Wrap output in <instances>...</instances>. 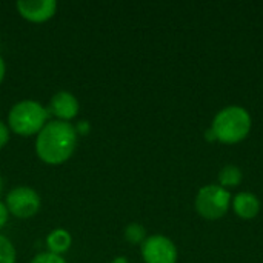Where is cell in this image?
<instances>
[{"label": "cell", "mask_w": 263, "mask_h": 263, "mask_svg": "<svg viewBox=\"0 0 263 263\" xmlns=\"http://www.w3.org/2000/svg\"><path fill=\"white\" fill-rule=\"evenodd\" d=\"M76 145V126L63 120H49L37 136L35 153L45 163L59 165L72 156Z\"/></svg>", "instance_id": "cell-1"}, {"label": "cell", "mask_w": 263, "mask_h": 263, "mask_svg": "<svg viewBox=\"0 0 263 263\" xmlns=\"http://www.w3.org/2000/svg\"><path fill=\"white\" fill-rule=\"evenodd\" d=\"M211 129L214 131L217 140L223 143H237L243 140L250 133L251 116L242 106H227L214 117Z\"/></svg>", "instance_id": "cell-2"}, {"label": "cell", "mask_w": 263, "mask_h": 263, "mask_svg": "<svg viewBox=\"0 0 263 263\" xmlns=\"http://www.w3.org/2000/svg\"><path fill=\"white\" fill-rule=\"evenodd\" d=\"M49 111L35 100H22L15 103L8 116L9 128L18 136H32L48 122Z\"/></svg>", "instance_id": "cell-3"}, {"label": "cell", "mask_w": 263, "mask_h": 263, "mask_svg": "<svg viewBox=\"0 0 263 263\" xmlns=\"http://www.w3.org/2000/svg\"><path fill=\"white\" fill-rule=\"evenodd\" d=\"M230 202L231 196L228 190L222 188L220 185H206L197 193L196 210L202 217L208 220H216L227 214Z\"/></svg>", "instance_id": "cell-4"}, {"label": "cell", "mask_w": 263, "mask_h": 263, "mask_svg": "<svg viewBox=\"0 0 263 263\" xmlns=\"http://www.w3.org/2000/svg\"><path fill=\"white\" fill-rule=\"evenodd\" d=\"M6 208L15 217L26 219L34 216L40 208L39 194L28 186H17L6 196Z\"/></svg>", "instance_id": "cell-5"}, {"label": "cell", "mask_w": 263, "mask_h": 263, "mask_svg": "<svg viewBox=\"0 0 263 263\" xmlns=\"http://www.w3.org/2000/svg\"><path fill=\"white\" fill-rule=\"evenodd\" d=\"M142 257L145 263H176V245L165 236L156 234L142 243Z\"/></svg>", "instance_id": "cell-6"}, {"label": "cell", "mask_w": 263, "mask_h": 263, "mask_svg": "<svg viewBox=\"0 0 263 263\" xmlns=\"http://www.w3.org/2000/svg\"><path fill=\"white\" fill-rule=\"evenodd\" d=\"M18 12L31 22H45L55 14V0H18Z\"/></svg>", "instance_id": "cell-7"}, {"label": "cell", "mask_w": 263, "mask_h": 263, "mask_svg": "<svg viewBox=\"0 0 263 263\" xmlns=\"http://www.w3.org/2000/svg\"><path fill=\"white\" fill-rule=\"evenodd\" d=\"M48 111L52 112L55 117H59V120L68 122L69 119L77 116L79 102H77L74 94H71L68 91H60V92L52 96Z\"/></svg>", "instance_id": "cell-8"}, {"label": "cell", "mask_w": 263, "mask_h": 263, "mask_svg": "<svg viewBox=\"0 0 263 263\" xmlns=\"http://www.w3.org/2000/svg\"><path fill=\"white\" fill-rule=\"evenodd\" d=\"M234 213L242 219H253L259 214L260 202L253 193H239L233 200Z\"/></svg>", "instance_id": "cell-9"}, {"label": "cell", "mask_w": 263, "mask_h": 263, "mask_svg": "<svg viewBox=\"0 0 263 263\" xmlns=\"http://www.w3.org/2000/svg\"><path fill=\"white\" fill-rule=\"evenodd\" d=\"M46 243H48L49 253L60 256V254H63V253H66L69 250V247L72 243V237H71V234L66 230L59 228V230H54L48 236Z\"/></svg>", "instance_id": "cell-10"}, {"label": "cell", "mask_w": 263, "mask_h": 263, "mask_svg": "<svg viewBox=\"0 0 263 263\" xmlns=\"http://www.w3.org/2000/svg\"><path fill=\"white\" fill-rule=\"evenodd\" d=\"M242 180V171L236 165H227L219 173V183L222 188H234Z\"/></svg>", "instance_id": "cell-11"}, {"label": "cell", "mask_w": 263, "mask_h": 263, "mask_svg": "<svg viewBox=\"0 0 263 263\" xmlns=\"http://www.w3.org/2000/svg\"><path fill=\"white\" fill-rule=\"evenodd\" d=\"M125 237L129 243H143L146 240V231L140 223H129L125 230Z\"/></svg>", "instance_id": "cell-12"}, {"label": "cell", "mask_w": 263, "mask_h": 263, "mask_svg": "<svg viewBox=\"0 0 263 263\" xmlns=\"http://www.w3.org/2000/svg\"><path fill=\"white\" fill-rule=\"evenodd\" d=\"M0 263H15V248L0 234Z\"/></svg>", "instance_id": "cell-13"}, {"label": "cell", "mask_w": 263, "mask_h": 263, "mask_svg": "<svg viewBox=\"0 0 263 263\" xmlns=\"http://www.w3.org/2000/svg\"><path fill=\"white\" fill-rule=\"evenodd\" d=\"M31 263H66L65 259H62V256H57V254H52V253H42V254H37Z\"/></svg>", "instance_id": "cell-14"}, {"label": "cell", "mask_w": 263, "mask_h": 263, "mask_svg": "<svg viewBox=\"0 0 263 263\" xmlns=\"http://www.w3.org/2000/svg\"><path fill=\"white\" fill-rule=\"evenodd\" d=\"M8 139H9V129L3 122H0V148L6 145Z\"/></svg>", "instance_id": "cell-15"}, {"label": "cell", "mask_w": 263, "mask_h": 263, "mask_svg": "<svg viewBox=\"0 0 263 263\" xmlns=\"http://www.w3.org/2000/svg\"><path fill=\"white\" fill-rule=\"evenodd\" d=\"M8 208H6V205L5 203H2L0 202V230L6 225V222H8Z\"/></svg>", "instance_id": "cell-16"}, {"label": "cell", "mask_w": 263, "mask_h": 263, "mask_svg": "<svg viewBox=\"0 0 263 263\" xmlns=\"http://www.w3.org/2000/svg\"><path fill=\"white\" fill-rule=\"evenodd\" d=\"M76 131H77V134H85V133H88V131H89L88 122H79V125L76 126Z\"/></svg>", "instance_id": "cell-17"}, {"label": "cell", "mask_w": 263, "mask_h": 263, "mask_svg": "<svg viewBox=\"0 0 263 263\" xmlns=\"http://www.w3.org/2000/svg\"><path fill=\"white\" fill-rule=\"evenodd\" d=\"M5 72H6V65H5L3 57L0 55V82H2V80H3V77H5Z\"/></svg>", "instance_id": "cell-18"}, {"label": "cell", "mask_w": 263, "mask_h": 263, "mask_svg": "<svg viewBox=\"0 0 263 263\" xmlns=\"http://www.w3.org/2000/svg\"><path fill=\"white\" fill-rule=\"evenodd\" d=\"M205 137H206V140H210V142H213V140H217V139H216V134H214V131H213L211 128H210V129L205 133Z\"/></svg>", "instance_id": "cell-19"}, {"label": "cell", "mask_w": 263, "mask_h": 263, "mask_svg": "<svg viewBox=\"0 0 263 263\" xmlns=\"http://www.w3.org/2000/svg\"><path fill=\"white\" fill-rule=\"evenodd\" d=\"M2 190H3V179H2V176H0V193H2Z\"/></svg>", "instance_id": "cell-20"}, {"label": "cell", "mask_w": 263, "mask_h": 263, "mask_svg": "<svg viewBox=\"0 0 263 263\" xmlns=\"http://www.w3.org/2000/svg\"><path fill=\"white\" fill-rule=\"evenodd\" d=\"M122 262H123V259H119V260H116L114 263H122Z\"/></svg>", "instance_id": "cell-21"}]
</instances>
